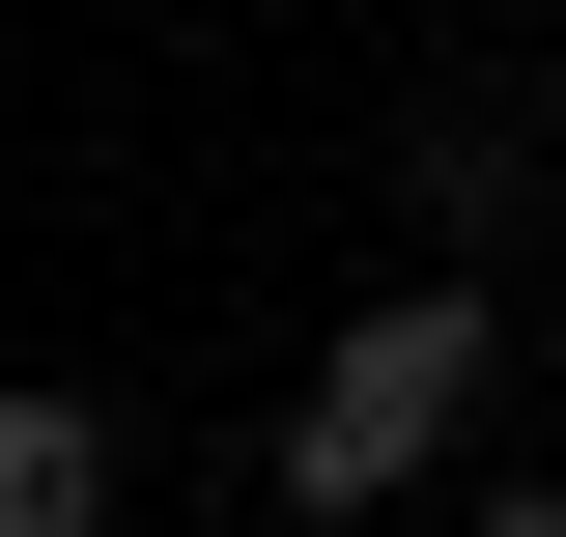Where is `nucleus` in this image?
<instances>
[{
    "label": "nucleus",
    "mask_w": 566,
    "mask_h": 537,
    "mask_svg": "<svg viewBox=\"0 0 566 537\" xmlns=\"http://www.w3.org/2000/svg\"><path fill=\"white\" fill-rule=\"evenodd\" d=\"M114 509V453H85V397H0V537H85Z\"/></svg>",
    "instance_id": "2"
},
{
    "label": "nucleus",
    "mask_w": 566,
    "mask_h": 537,
    "mask_svg": "<svg viewBox=\"0 0 566 537\" xmlns=\"http://www.w3.org/2000/svg\"><path fill=\"white\" fill-rule=\"evenodd\" d=\"M482 537H566V509H538V481H510V509H482Z\"/></svg>",
    "instance_id": "3"
},
{
    "label": "nucleus",
    "mask_w": 566,
    "mask_h": 537,
    "mask_svg": "<svg viewBox=\"0 0 566 537\" xmlns=\"http://www.w3.org/2000/svg\"><path fill=\"white\" fill-rule=\"evenodd\" d=\"M453 368H482V312H453V283L340 312V368L283 397V509H397V481H424V424H453Z\"/></svg>",
    "instance_id": "1"
}]
</instances>
